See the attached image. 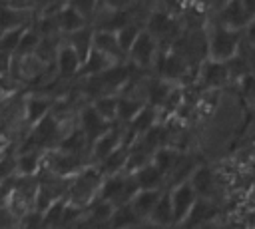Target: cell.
<instances>
[{"mask_svg": "<svg viewBox=\"0 0 255 229\" xmlns=\"http://www.w3.org/2000/svg\"><path fill=\"white\" fill-rule=\"evenodd\" d=\"M203 36H205V58L219 60V62L231 60L239 52L243 42L241 30L227 28L223 24L213 22L211 18L203 28Z\"/></svg>", "mask_w": 255, "mask_h": 229, "instance_id": "cell-1", "label": "cell"}, {"mask_svg": "<svg viewBox=\"0 0 255 229\" xmlns=\"http://www.w3.org/2000/svg\"><path fill=\"white\" fill-rule=\"evenodd\" d=\"M102 171L98 169L96 163H88L84 169H80L72 179H70V185H68V191H66V199L74 205H80V207H88L100 193V185H102Z\"/></svg>", "mask_w": 255, "mask_h": 229, "instance_id": "cell-2", "label": "cell"}, {"mask_svg": "<svg viewBox=\"0 0 255 229\" xmlns=\"http://www.w3.org/2000/svg\"><path fill=\"white\" fill-rule=\"evenodd\" d=\"M191 84L199 86L203 92L205 90L215 92V90H221L231 84V74H229V68L225 62L203 58L195 68V76H193Z\"/></svg>", "mask_w": 255, "mask_h": 229, "instance_id": "cell-3", "label": "cell"}, {"mask_svg": "<svg viewBox=\"0 0 255 229\" xmlns=\"http://www.w3.org/2000/svg\"><path fill=\"white\" fill-rule=\"evenodd\" d=\"M157 52H159V42L141 26V32L137 34V38L128 50V62L135 70H151Z\"/></svg>", "mask_w": 255, "mask_h": 229, "instance_id": "cell-4", "label": "cell"}, {"mask_svg": "<svg viewBox=\"0 0 255 229\" xmlns=\"http://www.w3.org/2000/svg\"><path fill=\"white\" fill-rule=\"evenodd\" d=\"M141 26H143L145 32H149V34H151L159 44H163V46H167V44L181 32L177 18H175L173 14H169L167 10H153V12L147 16L145 24H141Z\"/></svg>", "mask_w": 255, "mask_h": 229, "instance_id": "cell-5", "label": "cell"}, {"mask_svg": "<svg viewBox=\"0 0 255 229\" xmlns=\"http://www.w3.org/2000/svg\"><path fill=\"white\" fill-rule=\"evenodd\" d=\"M167 193H169V203H171V213H173V225H181V221L187 217L189 209L193 207L197 193L187 179L169 185Z\"/></svg>", "mask_w": 255, "mask_h": 229, "instance_id": "cell-6", "label": "cell"}, {"mask_svg": "<svg viewBox=\"0 0 255 229\" xmlns=\"http://www.w3.org/2000/svg\"><path fill=\"white\" fill-rule=\"evenodd\" d=\"M126 143V131L122 125L114 123L108 131H104L102 135H98L90 147H88V155H90V163H100L106 155H110L116 147Z\"/></svg>", "mask_w": 255, "mask_h": 229, "instance_id": "cell-7", "label": "cell"}, {"mask_svg": "<svg viewBox=\"0 0 255 229\" xmlns=\"http://www.w3.org/2000/svg\"><path fill=\"white\" fill-rule=\"evenodd\" d=\"M112 125H114V123L106 121V119L92 108L90 102H86V104L78 110V127L86 133V137H88L90 143H92L98 135H102L104 131H108Z\"/></svg>", "mask_w": 255, "mask_h": 229, "instance_id": "cell-8", "label": "cell"}, {"mask_svg": "<svg viewBox=\"0 0 255 229\" xmlns=\"http://www.w3.org/2000/svg\"><path fill=\"white\" fill-rule=\"evenodd\" d=\"M92 48L98 50V52H102V54H106V56H108L112 62H116V64L128 62V56H126V52L120 48L114 30L94 28V34H92Z\"/></svg>", "mask_w": 255, "mask_h": 229, "instance_id": "cell-9", "label": "cell"}, {"mask_svg": "<svg viewBox=\"0 0 255 229\" xmlns=\"http://www.w3.org/2000/svg\"><path fill=\"white\" fill-rule=\"evenodd\" d=\"M209 18L213 22H217V24H223V26L235 28V30H243L245 24L249 22V14L245 12L241 0H229L217 12H213Z\"/></svg>", "mask_w": 255, "mask_h": 229, "instance_id": "cell-10", "label": "cell"}, {"mask_svg": "<svg viewBox=\"0 0 255 229\" xmlns=\"http://www.w3.org/2000/svg\"><path fill=\"white\" fill-rule=\"evenodd\" d=\"M54 66H56V72L60 78L64 80H76L78 72H80V66H82V60L80 56L72 50V46L68 42H60L58 46V52H56V60H54Z\"/></svg>", "mask_w": 255, "mask_h": 229, "instance_id": "cell-11", "label": "cell"}, {"mask_svg": "<svg viewBox=\"0 0 255 229\" xmlns=\"http://www.w3.org/2000/svg\"><path fill=\"white\" fill-rule=\"evenodd\" d=\"M187 181H189L191 187L195 189L197 197L215 199L219 181H217V175L213 173V169H209V167H205V165H195Z\"/></svg>", "mask_w": 255, "mask_h": 229, "instance_id": "cell-12", "label": "cell"}, {"mask_svg": "<svg viewBox=\"0 0 255 229\" xmlns=\"http://www.w3.org/2000/svg\"><path fill=\"white\" fill-rule=\"evenodd\" d=\"M217 215H219V209H217L213 199L197 197L193 207L189 209L187 217L181 221V225H209L215 221Z\"/></svg>", "mask_w": 255, "mask_h": 229, "instance_id": "cell-13", "label": "cell"}, {"mask_svg": "<svg viewBox=\"0 0 255 229\" xmlns=\"http://www.w3.org/2000/svg\"><path fill=\"white\" fill-rule=\"evenodd\" d=\"M163 189H165V187L137 189V191L131 195V199L128 201V203H129V207L135 211V215L143 221V225H145L147 215L151 213V209H153V205H155V201L159 199V195H161V191H163Z\"/></svg>", "mask_w": 255, "mask_h": 229, "instance_id": "cell-14", "label": "cell"}, {"mask_svg": "<svg viewBox=\"0 0 255 229\" xmlns=\"http://www.w3.org/2000/svg\"><path fill=\"white\" fill-rule=\"evenodd\" d=\"M36 14L26 8H16L12 4H2L0 6V30L6 28H16V26H28L32 24Z\"/></svg>", "mask_w": 255, "mask_h": 229, "instance_id": "cell-15", "label": "cell"}, {"mask_svg": "<svg viewBox=\"0 0 255 229\" xmlns=\"http://www.w3.org/2000/svg\"><path fill=\"white\" fill-rule=\"evenodd\" d=\"M137 185V189H153V187H165V179L163 173L151 163V159L147 163H143L141 167H137L135 171L129 173Z\"/></svg>", "mask_w": 255, "mask_h": 229, "instance_id": "cell-16", "label": "cell"}, {"mask_svg": "<svg viewBox=\"0 0 255 229\" xmlns=\"http://www.w3.org/2000/svg\"><path fill=\"white\" fill-rule=\"evenodd\" d=\"M92 34H94V28H92L90 24H86V26H82V28L70 32V34H62V38H64V42H68V44L72 46V50H74V52L80 56V60L84 62L86 56H88L90 50H92Z\"/></svg>", "mask_w": 255, "mask_h": 229, "instance_id": "cell-17", "label": "cell"}, {"mask_svg": "<svg viewBox=\"0 0 255 229\" xmlns=\"http://www.w3.org/2000/svg\"><path fill=\"white\" fill-rule=\"evenodd\" d=\"M145 225H157V227H167L173 225V213H171V203H169V193L167 187L161 191L159 199L155 201L151 213L147 215Z\"/></svg>", "mask_w": 255, "mask_h": 229, "instance_id": "cell-18", "label": "cell"}, {"mask_svg": "<svg viewBox=\"0 0 255 229\" xmlns=\"http://www.w3.org/2000/svg\"><path fill=\"white\" fill-rule=\"evenodd\" d=\"M56 24H58V30L62 32V34H70V32H74V30H78V28H82V26H86L88 22L64 0L62 4H60V8L56 10Z\"/></svg>", "mask_w": 255, "mask_h": 229, "instance_id": "cell-19", "label": "cell"}, {"mask_svg": "<svg viewBox=\"0 0 255 229\" xmlns=\"http://www.w3.org/2000/svg\"><path fill=\"white\" fill-rule=\"evenodd\" d=\"M16 151V149H14ZM44 149H20L16 151V175H36Z\"/></svg>", "mask_w": 255, "mask_h": 229, "instance_id": "cell-20", "label": "cell"}, {"mask_svg": "<svg viewBox=\"0 0 255 229\" xmlns=\"http://www.w3.org/2000/svg\"><path fill=\"white\" fill-rule=\"evenodd\" d=\"M92 108L110 123H116V114H118V96L116 94H102L90 100Z\"/></svg>", "mask_w": 255, "mask_h": 229, "instance_id": "cell-21", "label": "cell"}, {"mask_svg": "<svg viewBox=\"0 0 255 229\" xmlns=\"http://www.w3.org/2000/svg\"><path fill=\"white\" fill-rule=\"evenodd\" d=\"M110 227H137L143 225V221L135 215V211L129 207V203H122L114 207V213L108 221Z\"/></svg>", "mask_w": 255, "mask_h": 229, "instance_id": "cell-22", "label": "cell"}, {"mask_svg": "<svg viewBox=\"0 0 255 229\" xmlns=\"http://www.w3.org/2000/svg\"><path fill=\"white\" fill-rule=\"evenodd\" d=\"M139 32H141V24H137V22H133V20L126 22L124 26H120V28L116 30L118 44H120V48L126 52V56H128V50H129V46L133 44V40L137 38Z\"/></svg>", "mask_w": 255, "mask_h": 229, "instance_id": "cell-23", "label": "cell"}, {"mask_svg": "<svg viewBox=\"0 0 255 229\" xmlns=\"http://www.w3.org/2000/svg\"><path fill=\"white\" fill-rule=\"evenodd\" d=\"M40 38H42V34H40L38 28L34 26V22L28 24V26L24 28L22 36H20V42H18V48H16L14 54H20V56H22V54H32V52L36 50Z\"/></svg>", "mask_w": 255, "mask_h": 229, "instance_id": "cell-24", "label": "cell"}, {"mask_svg": "<svg viewBox=\"0 0 255 229\" xmlns=\"http://www.w3.org/2000/svg\"><path fill=\"white\" fill-rule=\"evenodd\" d=\"M66 197H60L48 205V209L42 213V227H62V213H64Z\"/></svg>", "mask_w": 255, "mask_h": 229, "instance_id": "cell-25", "label": "cell"}, {"mask_svg": "<svg viewBox=\"0 0 255 229\" xmlns=\"http://www.w3.org/2000/svg\"><path fill=\"white\" fill-rule=\"evenodd\" d=\"M24 28H26V26H16V28H6V30H2V34H0V50L14 54L16 48H18V42H20V36H22V32H24Z\"/></svg>", "mask_w": 255, "mask_h": 229, "instance_id": "cell-26", "label": "cell"}, {"mask_svg": "<svg viewBox=\"0 0 255 229\" xmlns=\"http://www.w3.org/2000/svg\"><path fill=\"white\" fill-rule=\"evenodd\" d=\"M88 24L92 22V16L96 12V6H98V0H66Z\"/></svg>", "mask_w": 255, "mask_h": 229, "instance_id": "cell-27", "label": "cell"}, {"mask_svg": "<svg viewBox=\"0 0 255 229\" xmlns=\"http://www.w3.org/2000/svg\"><path fill=\"white\" fill-rule=\"evenodd\" d=\"M18 217L12 213V209L6 203H0V229H8V227H18Z\"/></svg>", "mask_w": 255, "mask_h": 229, "instance_id": "cell-28", "label": "cell"}, {"mask_svg": "<svg viewBox=\"0 0 255 229\" xmlns=\"http://www.w3.org/2000/svg\"><path fill=\"white\" fill-rule=\"evenodd\" d=\"M241 34H243V42L255 48V16L249 18V22H247L245 28L241 30Z\"/></svg>", "mask_w": 255, "mask_h": 229, "instance_id": "cell-29", "label": "cell"}, {"mask_svg": "<svg viewBox=\"0 0 255 229\" xmlns=\"http://www.w3.org/2000/svg\"><path fill=\"white\" fill-rule=\"evenodd\" d=\"M12 56H14V54L0 50V76H4V74H8V72H10V66H12Z\"/></svg>", "mask_w": 255, "mask_h": 229, "instance_id": "cell-30", "label": "cell"}, {"mask_svg": "<svg viewBox=\"0 0 255 229\" xmlns=\"http://www.w3.org/2000/svg\"><path fill=\"white\" fill-rule=\"evenodd\" d=\"M199 2H201V4H203L207 10H209V14H213V12H217V10H219L223 4H227L229 0H199Z\"/></svg>", "mask_w": 255, "mask_h": 229, "instance_id": "cell-31", "label": "cell"}, {"mask_svg": "<svg viewBox=\"0 0 255 229\" xmlns=\"http://www.w3.org/2000/svg\"><path fill=\"white\" fill-rule=\"evenodd\" d=\"M241 4L245 8V12L249 14V18H253L255 16V0H241Z\"/></svg>", "mask_w": 255, "mask_h": 229, "instance_id": "cell-32", "label": "cell"}, {"mask_svg": "<svg viewBox=\"0 0 255 229\" xmlns=\"http://www.w3.org/2000/svg\"><path fill=\"white\" fill-rule=\"evenodd\" d=\"M2 4H10V0H0V6H2Z\"/></svg>", "mask_w": 255, "mask_h": 229, "instance_id": "cell-33", "label": "cell"}, {"mask_svg": "<svg viewBox=\"0 0 255 229\" xmlns=\"http://www.w3.org/2000/svg\"><path fill=\"white\" fill-rule=\"evenodd\" d=\"M0 34H2V30H0Z\"/></svg>", "mask_w": 255, "mask_h": 229, "instance_id": "cell-34", "label": "cell"}]
</instances>
